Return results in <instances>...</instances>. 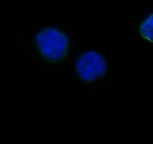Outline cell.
Here are the masks:
<instances>
[{
    "label": "cell",
    "mask_w": 153,
    "mask_h": 144,
    "mask_svg": "<svg viewBox=\"0 0 153 144\" xmlns=\"http://www.w3.org/2000/svg\"><path fill=\"white\" fill-rule=\"evenodd\" d=\"M75 69L83 81L91 84L105 75L107 64L103 56L95 51H91L82 54L77 59Z\"/></svg>",
    "instance_id": "2"
},
{
    "label": "cell",
    "mask_w": 153,
    "mask_h": 144,
    "mask_svg": "<svg viewBox=\"0 0 153 144\" xmlns=\"http://www.w3.org/2000/svg\"><path fill=\"white\" fill-rule=\"evenodd\" d=\"M35 40L38 50L49 63H59L66 57L68 38L58 30L45 28L36 35Z\"/></svg>",
    "instance_id": "1"
},
{
    "label": "cell",
    "mask_w": 153,
    "mask_h": 144,
    "mask_svg": "<svg viewBox=\"0 0 153 144\" xmlns=\"http://www.w3.org/2000/svg\"><path fill=\"white\" fill-rule=\"evenodd\" d=\"M139 30L142 37L153 43V14L143 22Z\"/></svg>",
    "instance_id": "3"
}]
</instances>
